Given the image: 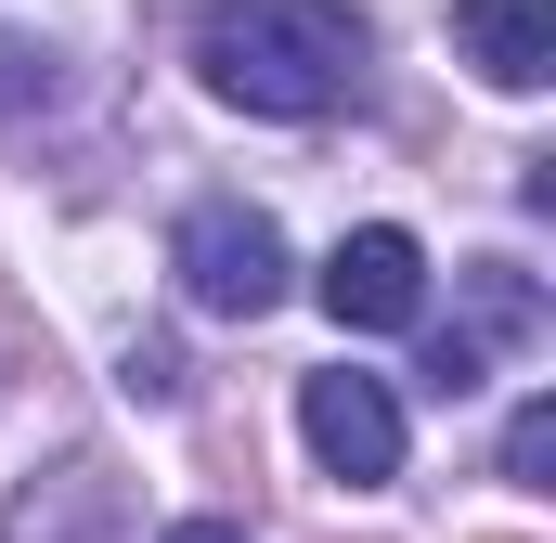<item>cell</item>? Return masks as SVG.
I'll return each mask as SVG.
<instances>
[{
  "label": "cell",
  "mask_w": 556,
  "mask_h": 543,
  "mask_svg": "<svg viewBox=\"0 0 556 543\" xmlns=\"http://www.w3.org/2000/svg\"><path fill=\"white\" fill-rule=\"evenodd\" d=\"M194 78L247 117H324L363 78V26H350V0H207Z\"/></svg>",
  "instance_id": "cell-1"
},
{
  "label": "cell",
  "mask_w": 556,
  "mask_h": 543,
  "mask_svg": "<svg viewBox=\"0 0 556 543\" xmlns=\"http://www.w3.org/2000/svg\"><path fill=\"white\" fill-rule=\"evenodd\" d=\"M168 272H181V298H194L207 324H260V311L285 298V233H273V207H247V194H207V207H181Z\"/></svg>",
  "instance_id": "cell-2"
},
{
  "label": "cell",
  "mask_w": 556,
  "mask_h": 543,
  "mask_svg": "<svg viewBox=\"0 0 556 543\" xmlns=\"http://www.w3.org/2000/svg\"><path fill=\"white\" fill-rule=\"evenodd\" d=\"M298 427H311V453H324V479H350V492H389L402 479V402H389V376H311L298 389Z\"/></svg>",
  "instance_id": "cell-3"
},
{
  "label": "cell",
  "mask_w": 556,
  "mask_h": 543,
  "mask_svg": "<svg viewBox=\"0 0 556 543\" xmlns=\"http://www.w3.org/2000/svg\"><path fill=\"white\" fill-rule=\"evenodd\" d=\"M324 311L350 324V337H402L427 311V247L402 233V220H363L337 260H324Z\"/></svg>",
  "instance_id": "cell-4"
},
{
  "label": "cell",
  "mask_w": 556,
  "mask_h": 543,
  "mask_svg": "<svg viewBox=\"0 0 556 543\" xmlns=\"http://www.w3.org/2000/svg\"><path fill=\"white\" fill-rule=\"evenodd\" d=\"M453 52H466L492 91H544L556 78V0H466V13H453Z\"/></svg>",
  "instance_id": "cell-5"
},
{
  "label": "cell",
  "mask_w": 556,
  "mask_h": 543,
  "mask_svg": "<svg viewBox=\"0 0 556 543\" xmlns=\"http://www.w3.org/2000/svg\"><path fill=\"white\" fill-rule=\"evenodd\" d=\"M52 91H65L52 52H39V39H0V130H13V117H52Z\"/></svg>",
  "instance_id": "cell-6"
},
{
  "label": "cell",
  "mask_w": 556,
  "mask_h": 543,
  "mask_svg": "<svg viewBox=\"0 0 556 543\" xmlns=\"http://www.w3.org/2000/svg\"><path fill=\"white\" fill-rule=\"evenodd\" d=\"M544 466H556V402H518V427H505V479H518V492H556Z\"/></svg>",
  "instance_id": "cell-7"
},
{
  "label": "cell",
  "mask_w": 556,
  "mask_h": 543,
  "mask_svg": "<svg viewBox=\"0 0 556 543\" xmlns=\"http://www.w3.org/2000/svg\"><path fill=\"white\" fill-rule=\"evenodd\" d=\"M130 402H181V350L142 337V350H130Z\"/></svg>",
  "instance_id": "cell-8"
},
{
  "label": "cell",
  "mask_w": 556,
  "mask_h": 543,
  "mask_svg": "<svg viewBox=\"0 0 556 543\" xmlns=\"http://www.w3.org/2000/svg\"><path fill=\"white\" fill-rule=\"evenodd\" d=\"M155 543H247L233 518H181V531H155Z\"/></svg>",
  "instance_id": "cell-9"
}]
</instances>
